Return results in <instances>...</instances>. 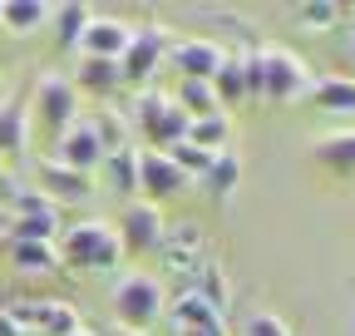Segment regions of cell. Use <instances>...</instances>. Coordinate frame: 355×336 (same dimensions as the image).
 Here are the masks:
<instances>
[{
	"label": "cell",
	"mask_w": 355,
	"mask_h": 336,
	"mask_svg": "<svg viewBox=\"0 0 355 336\" xmlns=\"http://www.w3.org/2000/svg\"><path fill=\"white\" fill-rule=\"evenodd\" d=\"M55 247H60V262H64V267H79V272H109V267H119V258H123L119 233H114V223H104V218H84V223L64 228Z\"/></svg>",
	"instance_id": "6da1fadb"
},
{
	"label": "cell",
	"mask_w": 355,
	"mask_h": 336,
	"mask_svg": "<svg viewBox=\"0 0 355 336\" xmlns=\"http://www.w3.org/2000/svg\"><path fill=\"white\" fill-rule=\"evenodd\" d=\"M163 312H168V292H163V282L153 272H128V277L114 282V317H119L123 331L144 336Z\"/></svg>",
	"instance_id": "7a4b0ae2"
},
{
	"label": "cell",
	"mask_w": 355,
	"mask_h": 336,
	"mask_svg": "<svg viewBox=\"0 0 355 336\" xmlns=\"http://www.w3.org/2000/svg\"><path fill=\"white\" fill-rule=\"evenodd\" d=\"M133 124H139V134H144L148 149L168 153L173 144L188 139V124H193V119L178 109L173 94H163V90H139V99H133Z\"/></svg>",
	"instance_id": "3957f363"
},
{
	"label": "cell",
	"mask_w": 355,
	"mask_h": 336,
	"mask_svg": "<svg viewBox=\"0 0 355 336\" xmlns=\"http://www.w3.org/2000/svg\"><path fill=\"white\" fill-rule=\"evenodd\" d=\"M311 90V69L296 50L266 45L261 50V104H296Z\"/></svg>",
	"instance_id": "277c9868"
},
{
	"label": "cell",
	"mask_w": 355,
	"mask_h": 336,
	"mask_svg": "<svg viewBox=\"0 0 355 336\" xmlns=\"http://www.w3.org/2000/svg\"><path fill=\"white\" fill-rule=\"evenodd\" d=\"M30 119H40L55 139H60L69 124L79 119V90H74V79H69L64 69H44V74L35 79V104H30Z\"/></svg>",
	"instance_id": "5b68a950"
},
{
	"label": "cell",
	"mask_w": 355,
	"mask_h": 336,
	"mask_svg": "<svg viewBox=\"0 0 355 336\" xmlns=\"http://www.w3.org/2000/svg\"><path fill=\"white\" fill-rule=\"evenodd\" d=\"M104 153H109V149H104V134H99L94 114H79L69 129L55 139V163L74 168V174H84V178H94V174H99Z\"/></svg>",
	"instance_id": "8992f818"
},
{
	"label": "cell",
	"mask_w": 355,
	"mask_h": 336,
	"mask_svg": "<svg viewBox=\"0 0 355 336\" xmlns=\"http://www.w3.org/2000/svg\"><path fill=\"white\" fill-rule=\"evenodd\" d=\"M168 45H173L168 25H144V30H133L128 50H123V60H119V69H123V84H139V90H153V74H158V65L168 60Z\"/></svg>",
	"instance_id": "52a82bcc"
},
{
	"label": "cell",
	"mask_w": 355,
	"mask_h": 336,
	"mask_svg": "<svg viewBox=\"0 0 355 336\" xmlns=\"http://www.w3.org/2000/svg\"><path fill=\"white\" fill-rule=\"evenodd\" d=\"M114 233H119V247H123V252H158V247H163V233H168L163 208H158V203H144V198L123 203Z\"/></svg>",
	"instance_id": "ba28073f"
},
{
	"label": "cell",
	"mask_w": 355,
	"mask_h": 336,
	"mask_svg": "<svg viewBox=\"0 0 355 336\" xmlns=\"http://www.w3.org/2000/svg\"><path fill=\"white\" fill-rule=\"evenodd\" d=\"M188 183H193V178H188L168 153L139 149V193H144V203H168V198H178V193H188Z\"/></svg>",
	"instance_id": "9c48e42d"
},
{
	"label": "cell",
	"mask_w": 355,
	"mask_h": 336,
	"mask_svg": "<svg viewBox=\"0 0 355 336\" xmlns=\"http://www.w3.org/2000/svg\"><path fill=\"white\" fill-rule=\"evenodd\" d=\"M222 60H227V50L217 40H173L168 45V65L178 69V79H212Z\"/></svg>",
	"instance_id": "30bf717a"
},
{
	"label": "cell",
	"mask_w": 355,
	"mask_h": 336,
	"mask_svg": "<svg viewBox=\"0 0 355 336\" xmlns=\"http://www.w3.org/2000/svg\"><path fill=\"white\" fill-rule=\"evenodd\" d=\"M128 40H133V25H128V20H119V15H94V20L84 25V35H79V50H74V55L123 60Z\"/></svg>",
	"instance_id": "8fae6325"
},
{
	"label": "cell",
	"mask_w": 355,
	"mask_h": 336,
	"mask_svg": "<svg viewBox=\"0 0 355 336\" xmlns=\"http://www.w3.org/2000/svg\"><path fill=\"white\" fill-rule=\"evenodd\" d=\"M30 129H35L30 104L20 94H6V104H0V158H25Z\"/></svg>",
	"instance_id": "7c38bea8"
},
{
	"label": "cell",
	"mask_w": 355,
	"mask_h": 336,
	"mask_svg": "<svg viewBox=\"0 0 355 336\" xmlns=\"http://www.w3.org/2000/svg\"><path fill=\"white\" fill-rule=\"evenodd\" d=\"M69 79H74L79 94H99V99L123 90V69H119V60H99V55H79Z\"/></svg>",
	"instance_id": "4fadbf2b"
},
{
	"label": "cell",
	"mask_w": 355,
	"mask_h": 336,
	"mask_svg": "<svg viewBox=\"0 0 355 336\" xmlns=\"http://www.w3.org/2000/svg\"><path fill=\"white\" fill-rule=\"evenodd\" d=\"M40 193L50 198L55 208H60V203H79V198L94 193V178H84V174H74V168L44 158V163H40Z\"/></svg>",
	"instance_id": "5bb4252c"
},
{
	"label": "cell",
	"mask_w": 355,
	"mask_h": 336,
	"mask_svg": "<svg viewBox=\"0 0 355 336\" xmlns=\"http://www.w3.org/2000/svg\"><path fill=\"white\" fill-rule=\"evenodd\" d=\"M306 99L336 119H355V79L350 74H321V79H311Z\"/></svg>",
	"instance_id": "9a60e30c"
},
{
	"label": "cell",
	"mask_w": 355,
	"mask_h": 336,
	"mask_svg": "<svg viewBox=\"0 0 355 336\" xmlns=\"http://www.w3.org/2000/svg\"><path fill=\"white\" fill-rule=\"evenodd\" d=\"M311 158H316L321 168H331L336 178H350L355 174V124H350V129L321 134L316 144H311Z\"/></svg>",
	"instance_id": "2e32d148"
},
{
	"label": "cell",
	"mask_w": 355,
	"mask_h": 336,
	"mask_svg": "<svg viewBox=\"0 0 355 336\" xmlns=\"http://www.w3.org/2000/svg\"><path fill=\"white\" fill-rule=\"evenodd\" d=\"M6 252H10V267L20 277H50V272H60V247L55 242H6Z\"/></svg>",
	"instance_id": "e0dca14e"
},
{
	"label": "cell",
	"mask_w": 355,
	"mask_h": 336,
	"mask_svg": "<svg viewBox=\"0 0 355 336\" xmlns=\"http://www.w3.org/2000/svg\"><path fill=\"white\" fill-rule=\"evenodd\" d=\"M44 25H50V6L44 0H0V30L10 35H40Z\"/></svg>",
	"instance_id": "ac0fdd59"
},
{
	"label": "cell",
	"mask_w": 355,
	"mask_h": 336,
	"mask_svg": "<svg viewBox=\"0 0 355 336\" xmlns=\"http://www.w3.org/2000/svg\"><path fill=\"white\" fill-rule=\"evenodd\" d=\"M173 317L178 326H188V331H207V336H227V321H222V312L212 302H202L198 292H183V297L173 302Z\"/></svg>",
	"instance_id": "d6986e66"
},
{
	"label": "cell",
	"mask_w": 355,
	"mask_h": 336,
	"mask_svg": "<svg viewBox=\"0 0 355 336\" xmlns=\"http://www.w3.org/2000/svg\"><path fill=\"white\" fill-rule=\"evenodd\" d=\"M99 168H104V178H109V188H114V193H123L128 203L139 198V149H133V144L109 149Z\"/></svg>",
	"instance_id": "ffe728a7"
},
{
	"label": "cell",
	"mask_w": 355,
	"mask_h": 336,
	"mask_svg": "<svg viewBox=\"0 0 355 336\" xmlns=\"http://www.w3.org/2000/svg\"><path fill=\"white\" fill-rule=\"evenodd\" d=\"M207 84H212V94H217V109H222V114H227V109H237V104H247V74H242V50L222 60V65H217V74H212Z\"/></svg>",
	"instance_id": "44dd1931"
},
{
	"label": "cell",
	"mask_w": 355,
	"mask_h": 336,
	"mask_svg": "<svg viewBox=\"0 0 355 336\" xmlns=\"http://www.w3.org/2000/svg\"><path fill=\"white\" fill-rule=\"evenodd\" d=\"M89 20H94V10H89V6L64 0V6H50V25H44V30H55V45H60V50H79V35H84Z\"/></svg>",
	"instance_id": "7402d4cb"
},
{
	"label": "cell",
	"mask_w": 355,
	"mask_h": 336,
	"mask_svg": "<svg viewBox=\"0 0 355 336\" xmlns=\"http://www.w3.org/2000/svg\"><path fill=\"white\" fill-rule=\"evenodd\" d=\"M237 178H242V158H237L232 149H222V153L212 158V168H207L198 183L207 188V198H212V203H227V198H232V188H237Z\"/></svg>",
	"instance_id": "603a6c76"
},
{
	"label": "cell",
	"mask_w": 355,
	"mask_h": 336,
	"mask_svg": "<svg viewBox=\"0 0 355 336\" xmlns=\"http://www.w3.org/2000/svg\"><path fill=\"white\" fill-rule=\"evenodd\" d=\"M188 144L193 149H207V153H222L232 144V114H202L188 124Z\"/></svg>",
	"instance_id": "cb8c5ba5"
},
{
	"label": "cell",
	"mask_w": 355,
	"mask_h": 336,
	"mask_svg": "<svg viewBox=\"0 0 355 336\" xmlns=\"http://www.w3.org/2000/svg\"><path fill=\"white\" fill-rule=\"evenodd\" d=\"M173 99H178V109H183L188 119H202V114H222V109H217V94H212V84H207V79H178Z\"/></svg>",
	"instance_id": "d4e9b609"
},
{
	"label": "cell",
	"mask_w": 355,
	"mask_h": 336,
	"mask_svg": "<svg viewBox=\"0 0 355 336\" xmlns=\"http://www.w3.org/2000/svg\"><path fill=\"white\" fill-rule=\"evenodd\" d=\"M296 15H301V25H306V30H331L345 10L336 6V0H311V6H296Z\"/></svg>",
	"instance_id": "484cf974"
},
{
	"label": "cell",
	"mask_w": 355,
	"mask_h": 336,
	"mask_svg": "<svg viewBox=\"0 0 355 336\" xmlns=\"http://www.w3.org/2000/svg\"><path fill=\"white\" fill-rule=\"evenodd\" d=\"M242 336H291V326H286L277 312H247Z\"/></svg>",
	"instance_id": "4316f807"
},
{
	"label": "cell",
	"mask_w": 355,
	"mask_h": 336,
	"mask_svg": "<svg viewBox=\"0 0 355 336\" xmlns=\"http://www.w3.org/2000/svg\"><path fill=\"white\" fill-rule=\"evenodd\" d=\"M242 74H247V104H261V50H242Z\"/></svg>",
	"instance_id": "83f0119b"
},
{
	"label": "cell",
	"mask_w": 355,
	"mask_h": 336,
	"mask_svg": "<svg viewBox=\"0 0 355 336\" xmlns=\"http://www.w3.org/2000/svg\"><path fill=\"white\" fill-rule=\"evenodd\" d=\"M0 336H25V331L15 326V317H10V307H0Z\"/></svg>",
	"instance_id": "f1b7e54d"
},
{
	"label": "cell",
	"mask_w": 355,
	"mask_h": 336,
	"mask_svg": "<svg viewBox=\"0 0 355 336\" xmlns=\"http://www.w3.org/2000/svg\"><path fill=\"white\" fill-rule=\"evenodd\" d=\"M69 336H99V331H89V326H84V321H79V331H69Z\"/></svg>",
	"instance_id": "f546056e"
},
{
	"label": "cell",
	"mask_w": 355,
	"mask_h": 336,
	"mask_svg": "<svg viewBox=\"0 0 355 336\" xmlns=\"http://www.w3.org/2000/svg\"><path fill=\"white\" fill-rule=\"evenodd\" d=\"M178 336H207V331H188V326H178Z\"/></svg>",
	"instance_id": "4dcf8cb0"
},
{
	"label": "cell",
	"mask_w": 355,
	"mask_h": 336,
	"mask_svg": "<svg viewBox=\"0 0 355 336\" xmlns=\"http://www.w3.org/2000/svg\"><path fill=\"white\" fill-rule=\"evenodd\" d=\"M109 336H139V331H123V326H119V331H109Z\"/></svg>",
	"instance_id": "1f68e13d"
},
{
	"label": "cell",
	"mask_w": 355,
	"mask_h": 336,
	"mask_svg": "<svg viewBox=\"0 0 355 336\" xmlns=\"http://www.w3.org/2000/svg\"><path fill=\"white\" fill-rule=\"evenodd\" d=\"M345 50H350V60H355V35H350V45H345Z\"/></svg>",
	"instance_id": "d6a6232c"
},
{
	"label": "cell",
	"mask_w": 355,
	"mask_h": 336,
	"mask_svg": "<svg viewBox=\"0 0 355 336\" xmlns=\"http://www.w3.org/2000/svg\"><path fill=\"white\" fill-rule=\"evenodd\" d=\"M350 336H355V317H350Z\"/></svg>",
	"instance_id": "836d02e7"
},
{
	"label": "cell",
	"mask_w": 355,
	"mask_h": 336,
	"mask_svg": "<svg viewBox=\"0 0 355 336\" xmlns=\"http://www.w3.org/2000/svg\"><path fill=\"white\" fill-rule=\"evenodd\" d=\"M0 104H6V94H0Z\"/></svg>",
	"instance_id": "e575fe53"
}]
</instances>
